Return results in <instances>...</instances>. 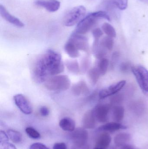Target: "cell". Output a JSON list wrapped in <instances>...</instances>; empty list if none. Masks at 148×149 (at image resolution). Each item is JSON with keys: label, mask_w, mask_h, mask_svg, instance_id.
Returning a JSON list of instances; mask_svg holds the SVG:
<instances>
[{"label": "cell", "mask_w": 148, "mask_h": 149, "mask_svg": "<svg viewBox=\"0 0 148 149\" xmlns=\"http://www.w3.org/2000/svg\"><path fill=\"white\" fill-rule=\"evenodd\" d=\"M64 70L61 54L52 50H48L36 61L33 75L36 81L45 82L49 76L60 74Z\"/></svg>", "instance_id": "cell-1"}, {"label": "cell", "mask_w": 148, "mask_h": 149, "mask_svg": "<svg viewBox=\"0 0 148 149\" xmlns=\"http://www.w3.org/2000/svg\"><path fill=\"white\" fill-rule=\"evenodd\" d=\"M70 81L67 75H57L49 78L45 81V86L50 91L62 92L69 89Z\"/></svg>", "instance_id": "cell-2"}, {"label": "cell", "mask_w": 148, "mask_h": 149, "mask_svg": "<svg viewBox=\"0 0 148 149\" xmlns=\"http://www.w3.org/2000/svg\"><path fill=\"white\" fill-rule=\"evenodd\" d=\"M86 14V9L83 6L80 5L70 10L64 17V25L71 27L79 23L84 17Z\"/></svg>", "instance_id": "cell-3"}, {"label": "cell", "mask_w": 148, "mask_h": 149, "mask_svg": "<svg viewBox=\"0 0 148 149\" xmlns=\"http://www.w3.org/2000/svg\"><path fill=\"white\" fill-rule=\"evenodd\" d=\"M132 72L140 88L145 93H148V70L142 65L132 67Z\"/></svg>", "instance_id": "cell-4"}, {"label": "cell", "mask_w": 148, "mask_h": 149, "mask_svg": "<svg viewBox=\"0 0 148 149\" xmlns=\"http://www.w3.org/2000/svg\"><path fill=\"white\" fill-rule=\"evenodd\" d=\"M99 19L95 12L89 14L78 24L75 32L80 35L87 33L94 27Z\"/></svg>", "instance_id": "cell-5"}, {"label": "cell", "mask_w": 148, "mask_h": 149, "mask_svg": "<svg viewBox=\"0 0 148 149\" xmlns=\"http://www.w3.org/2000/svg\"><path fill=\"white\" fill-rule=\"evenodd\" d=\"M88 134L84 128L75 130L71 134V139L73 143L78 148H81L87 142Z\"/></svg>", "instance_id": "cell-6"}, {"label": "cell", "mask_w": 148, "mask_h": 149, "mask_svg": "<svg viewBox=\"0 0 148 149\" xmlns=\"http://www.w3.org/2000/svg\"><path fill=\"white\" fill-rule=\"evenodd\" d=\"M15 104L23 113L29 115L32 113V107L30 102L23 95H16L14 96Z\"/></svg>", "instance_id": "cell-7"}, {"label": "cell", "mask_w": 148, "mask_h": 149, "mask_svg": "<svg viewBox=\"0 0 148 149\" xmlns=\"http://www.w3.org/2000/svg\"><path fill=\"white\" fill-rule=\"evenodd\" d=\"M69 41L71 42L78 50L87 52L89 51V44L87 38L82 35L74 32L71 35Z\"/></svg>", "instance_id": "cell-8"}, {"label": "cell", "mask_w": 148, "mask_h": 149, "mask_svg": "<svg viewBox=\"0 0 148 149\" xmlns=\"http://www.w3.org/2000/svg\"><path fill=\"white\" fill-rule=\"evenodd\" d=\"M126 84V81L122 80L102 89L99 93V98L101 99H104L116 94L124 87Z\"/></svg>", "instance_id": "cell-9"}, {"label": "cell", "mask_w": 148, "mask_h": 149, "mask_svg": "<svg viewBox=\"0 0 148 149\" xmlns=\"http://www.w3.org/2000/svg\"><path fill=\"white\" fill-rule=\"evenodd\" d=\"M110 105L100 104L93 109L96 121L100 123L106 122L108 119V114L110 110Z\"/></svg>", "instance_id": "cell-10"}, {"label": "cell", "mask_w": 148, "mask_h": 149, "mask_svg": "<svg viewBox=\"0 0 148 149\" xmlns=\"http://www.w3.org/2000/svg\"><path fill=\"white\" fill-rule=\"evenodd\" d=\"M35 4L50 12L57 11L61 6V3L57 0H36Z\"/></svg>", "instance_id": "cell-11"}, {"label": "cell", "mask_w": 148, "mask_h": 149, "mask_svg": "<svg viewBox=\"0 0 148 149\" xmlns=\"http://www.w3.org/2000/svg\"><path fill=\"white\" fill-rule=\"evenodd\" d=\"M0 15L1 16L10 23L19 27L22 28L24 26V24L17 17L11 15L4 6L0 5Z\"/></svg>", "instance_id": "cell-12"}, {"label": "cell", "mask_w": 148, "mask_h": 149, "mask_svg": "<svg viewBox=\"0 0 148 149\" xmlns=\"http://www.w3.org/2000/svg\"><path fill=\"white\" fill-rule=\"evenodd\" d=\"M96 119L95 117L93 110L86 112L83 118V125L85 129H92L96 124Z\"/></svg>", "instance_id": "cell-13"}, {"label": "cell", "mask_w": 148, "mask_h": 149, "mask_svg": "<svg viewBox=\"0 0 148 149\" xmlns=\"http://www.w3.org/2000/svg\"><path fill=\"white\" fill-rule=\"evenodd\" d=\"M127 128V126L123 125L119 123L110 122L102 125L98 128V130L106 132H114L120 130H125Z\"/></svg>", "instance_id": "cell-14"}, {"label": "cell", "mask_w": 148, "mask_h": 149, "mask_svg": "<svg viewBox=\"0 0 148 149\" xmlns=\"http://www.w3.org/2000/svg\"><path fill=\"white\" fill-rule=\"evenodd\" d=\"M111 140L110 134L107 132H103L98 136L96 143V148L106 149L110 145Z\"/></svg>", "instance_id": "cell-15"}, {"label": "cell", "mask_w": 148, "mask_h": 149, "mask_svg": "<svg viewBox=\"0 0 148 149\" xmlns=\"http://www.w3.org/2000/svg\"><path fill=\"white\" fill-rule=\"evenodd\" d=\"M72 92L74 95L77 96L81 95H86L89 93V89L85 81H80L73 86Z\"/></svg>", "instance_id": "cell-16"}, {"label": "cell", "mask_w": 148, "mask_h": 149, "mask_svg": "<svg viewBox=\"0 0 148 149\" xmlns=\"http://www.w3.org/2000/svg\"><path fill=\"white\" fill-rule=\"evenodd\" d=\"M59 126L64 131L73 132L75 130V122L74 120L68 117L61 119L59 123Z\"/></svg>", "instance_id": "cell-17"}, {"label": "cell", "mask_w": 148, "mask_h": 149, "mask_svg": "<svg viewBox=\"0 0 148 149\" xmlns=\"http://www.w3.org/2000/svg\"><path fill=\"white\" fill-rule=\"evenodd\" d=\"M124 108L122 106H116L112 109V117L116 122L119 123L123 120L124 116Z\"/></svg>", "instance_id": "cell-18"}, {"label": "cell", "mask_w": 148, "mask_h": 149, "mask_svg": "<svg viewBox=\"0 0 148 149\" xmlns=\"http://www.w3.org/2000/svg\"><path fill=\"white\" fill-rule=\"evenodd\" d=\"M130 140V135L128 133H122L118 134L114 137L115 144L117 147L126 145V143Z\"/></svg>", "instance_id": "cell-19"}, {"label": "cell", "mask_w": 148, "mask_h": 149, "mask_svg": "<svg viewBox=\"0 0 148 149\" xmlns=\"http://www.w3.org/2000/svg\"><path fill=\"white\" fill-rule=\"evenodd\" d=\"M64 49L67 55L72 58H76L80 56L79 50L73 43L69 40L65 44Z\"/></svg>", "instance_id": "cell-20"}, {"label": "cell", "mask_w": 148, "mask_h": 149, "mask_svg": "<svg viewBox=\"0 0 148 149\" xmlns=\"http://www.w3.org/2000/svg\"><path fill=\"white\" fill-rule=\"evenodd\" d=\"M66 67L69 71L75 74H79L81 69L79 64L76 60H68L66 63Z\"/></svg>", "instance_id": "cell-21"}, {"label": "cell", "mask_w": 148, "mask_h": 149, "mask_svg": "<svg viewBox=\"0 0 148 149\" xmlns=\"http://www.w3.org/2000/svg\"><path fill=\"white\" fill-rule=\"evenodd\" d=\"M101 75L97 68H93L90 69L88 72V77L90 82L93 85H95Z\"/></svg>", "instance_id": "cell-22"}, {"label": "cell", "mask_w": 148, "mask_h": 149, "mask_svg": "<svg viewBox=\"0 0 148 149\" xmlns=\"http://www.w3.org/2000/svg\"><path fill=\"white\" fill-rule=\"evenodd\" d=\"M109 61L107 58H104L100 59L97 65V68L101 75L106 74L108 68Z\"/></svg>", "instance_id": "cell-23"}, {"label": "cell", "mask_w": 148, "mask_h": 149, "mask_svg": "<svg viewBox=\"0 0 148 149\" xmlns=\"http://www.w3.org/2000/svg\"><path fill=\"white\" fill-rule=\"evenodd\" d=\"M8 137L14 143H17L22 141V135L20 132L12 129H9L7 131Z\"/></svg>", "instance_id": "cell-24"}, {"label": "cell", "mask_w": 148, "mask_h": 149, "mask_svg": "<svg viewBox=\"0 0 148 149\" xmlns=\"http://www.w3.org/2000/svg\"><path fill=\"white\" fill-rule=\"evenodd\" d=\"M113 38L108 36L105 37L100 41V45L107 50L111 51L114 47V41Z\"/></svg>", "instance_id": "cell-25"}, {"label": "cell", "mask_w": 148, "mask_h": 149, "mask_svg": "<svg viewBox=\"0 0 148 149\" xmlns=\"http://www.w3.org/2000/svg\"><path fill=\"white\" fill-rule=\"evenodd\" d=\"M103 30L109 37L114 38L116 37V33L114 28L109 24L105 23L102 25Z\"/></svg>", "instance_id": "cell-26"}, {"label": "cell", "mask_w": 148, "mask_h": 149, "mask_svg": "<svg viewBox=\"0 0 148 149\" xmlns=\"http://www.w3.org/2000/svg\"><path fill=\"white\" fill-rule=\"evenodd\" d=\"M25 131L29 137L31 139H38L41 138L40 133L33 127H28L26 128Z\"/></svg>", "instance_id": "cell-27"}, {"label": "cell", "mask_w": 148, "mask_h": 149, "mask_svg": "<svg viewBox=\"0 0 148 149\" xmlns=\"http://www.w3.org/2000/svg\"><path fill=\"white\" fill-rule=\"evenodd\" d=\"M116 7L119 9L123 10L126 9L128 6V0H109Z\"/></svg>", "instance_id": "cell-28"}, {"label": "cell", "mask_w": 148, "mask_h": 149, "mask_svg": "<svg viewBox=\"0 0 148 149\" xmlns=\"http://www.w3.org/2000/svg\"><path fill=\"white\" fill-rule=\"evenodd\" d=\"M123 97L120 94L114 95L110 99V102L113 104H117L123 101Z\"/></svg>", "instance_id": "cell-29"}, {"label": "cell", "mask_w": 148, "mask_h": 149, "mask_svg": "<svg viewBox=\"0 0 148 149\" xmlns=\"http://www.w3.org/2000/svg\"><path fill=\"white\" fill-rule=\"evenodd\" d=\"M92 34L94 38V40L99 41L100 38L103 35V32L101 29L99 28H96L93 31Z\"/></svg>", "instance_id": "cell-30"}, {"label": "cell", "mask_w": 148, "mask_h": 149, "mask_svg": "<svg viewBox=\"0 0 148 149\" xmlns=\"http://www.w3.org/2000/svg\"><path fill=\"white\" fill-rule=\"evenodd\" d=\"M0 149H17L14 144L8 142L0 143Z\"/></svg>", "instance_id": "cell-31"}, {"label": "cell", "mask_w": 148, "mask_h": 149, "mask_svg": "<svg viewBox=\"0 0 148 149\" xmlns=\"http://www.w3.org/2000/svg\"><path fill=\"white\" fill-rule=\"evenodd\" d=\"M130 64L127 63H123L120 65V70L123 73H127L132 69Z\"/></svg>", "instance_id": "cell-32"}, {"label": "cell", "mask_w": 148, "mask_h": 149, "mask_svg": "<svg viewBox=\"0 0 148 149\" xmlns=\"http://www.w3.org/2000/svg\"><path fill=\"white\" fill-rule=\"evenodd\" d=\"M29 149H49L47 146L41 143H35L32 144Z\"/></svg>", "instance_id": "cell-33"}, {"label": "cell", "mask_w": 148, "mask_h": 149, "mask_svg": "<svg viewBox=\"0 0 148 149\" xmlns=\"http://www.w3.org/2000/svg\"><path fill=\"white\" fill-rule=\"evenodd\" d=\"M8 141V136H7L4 131L1 130V132H0V143Z\"/></svg>", "instance_id": "cell-34"}, {"label": "cell", "mask_w": 148, "mask_h": 149, "mask_svg": "<svg viewBox=\"0 0 148 149\" xmlns=\"http://www.w3.org/2000/svg\"><path fill=\"white\" fill-rule=\"evenodd\" d=\"M40 113L42 116H47L49 114V109L47 107H42L40 108Z\"/></svg>", "instance_id": "cell-35"}, {"label": "cell", "mask_w": 148, "mask_h": 149, "mask_svg": "<svg viewBox=\"0 0 148 149\" xmlns=\"http://www.w3.org/2000/svg\"><path fill=\"white\" fill-rule=\"evenodd\" d=\"M53 149H67V145L64 143H55Z\"/></svg>", "instance_id": "cell-36"}, {"label": "cell", "mask_w": 148, "mask_h": 149, "mask_svg": "<svg viewBox=\"0 0 148 149\" xmlns=\"http://www.w3.org/2000/svg\"><path fill=\"white\" fill-rule=\"evenodd\" d=\"M120 149H135L134 147L129 145H125L122 146Z\"/></svg>", "instance_id": "cell-37"}, {"label": "cell", "mask_w": 148, "mask_h": 149, "mask_svg": "<svg viewBox=\"0 0 148 149\" xmlns=\"http://www.w3.org/2000/svg\"><path fill=\"white\" fill-rule=\"evenodd\" d=\"M141 1L145 3H148V0H140Z\"/></svg>", "instance_id": "cell-38"}, {"label": "cell", "mask_w": 148, "mask_h": 149, "mask_svg": "<svg viewBox=\"0 0 148 149\" xmlns=\"http://www.w3.org/2000/svg\"><path fill=\"white\" fill-rule=\"evenodd\" d=\"M94 149H106L105 148H95Z\"/></svg>", "instance_id": "cell-39"}]
</instances>
